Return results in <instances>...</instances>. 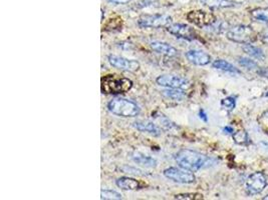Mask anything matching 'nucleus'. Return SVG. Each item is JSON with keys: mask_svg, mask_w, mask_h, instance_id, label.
<instances>
[{"mask_svg": "<svg viewBox=\"0 0 268 200\" xmlns=\"http://www.w3.org/2000/svg\"><path fill=\"white\" fill-rule=\"evenodd\" d=\"M175 160L180 167L192 172L209 167L214 162L213 158L191 149H182L177 152L175 155Z\"/></svg>", "mask_w": 268, "mask_h": 200, "instance_id": "1", "label": "nucleus"}, {"mask_svg": "<svg viewBox=\"0 0 268 200\" xmlns=\"http://www.w3.org/2000/svg\"><path fill=\"white\" fill-rule=\"evenodd\" d=\"M133 88V81L129 78L108 74L101 79V90L104 94L118 95L129 92Z\"/></svg>", "mask_w": 268, "mask_h": 200, "instance_id": "2", "label": "nucleus"}, {"mask_svg": "<svg viewBox=\"0 0 268 200\" xmlns=\"http://www.w3.org/2000/svg\"><path fill=\"white\" fill-rule=\"evenodd\" d=\"M108 109L113 115L119 117H136L140 114L141 108L136 103L130 99L126 98H113L108 103Z\"/></svg>", "mask_w": 268, "mask_h": 200, "instance_id": "3", "label": "nucleus"}, {"mask_svg": "<svg viewBox=\"0 0 268 200\" xmlns=\"http://www.w3.org/2000/svg\"><path fill=\"white\" fill-rule=\"evenodd\" d=\"M226 36L231 41L241 44H250L256 38L254 30L250 26L246 25H236L231 27L227 31Z\"/></svg>", "mask_w": 268, "mask_h": 200, "instance_id": "4", "label": "nucleus"}, {"mask_svg": "<svg viewBox=\"0 0 268 200\" xmlns=\"http://www.w3.org/2000/svg\"><path fill=\"white\" fill-rule=\"evenodd\" d=\"M163 174L166 178L172 181L182 183V184H191L196 181V176L190 170H187L182 167H169L163 171Z\"/></svg>", "mask_w": 268, "mask_h": 200, "instance_id": "5", "label": "nucleus"}, {"mask_svg": "<svg viewBox=\"0 0 268 200\" xmlns=\"http://www.w3.org/2000/svg\"><path fill=\"white\" fill-rule=\"evenodd\" d=\"M156 82L162 87L181 90H187L191 86V83L188 79L173 74H162L157 77Z\"/></svg>", "mask_w": 268, "mask_h": 200, "instance_id": "6", "label": "nucleus"}, {"mask_svg": "<svg viewBox=\"0 0 268 200\" xmlns=\"http://www.w3.org/2000/svg\"><path fill=\"white\" fill-rule=\"evenodd\" d=\"M172 24V18L165 14L145 15L138 20V26L141 28H162Z\"/></svg>", "mask_w": 268, "mask_h": 200, "instance_id": "7", "label": "nucleus"}, {"mask_svg": "<svg viewBox=\"0 0 268 200\" xmlns=\"http://www.w3.org/2000/svg\"><path fill=\"white\" fill-rule=\"evenodd\" d=\"M108 59L110 64L114 68L129 72H136L140 69V63L135 59H128L118 55H109Z\"/></svg>", "mask_w": 268, "mask_h": 200, "instance_id": "8", "label": "nucleus"}, {"mask_svg": "<svg viewBox=\"0 0 268 200\" xmlns=\"http://www.w3.org/2000/svg\"><path fill=\"white\" fill-rule=\"evenodd\" d=\"M267 185V179L262 172H255L246 180V190L248 194L256 195L264 190Z\"/></svg>", "mask_w": 268, "mask_h": 200, "instance_id": "9", "label": "nucleus"}, {"mask_svg": "<svg viewBox=\"0 0 268 200\" xmlns=\"http://www.w3.org/2000/svg\"><path fill=\"white\" fill-rule=\"evenodd\" d=\"M187 19L191 23H193L199 27L210 26L216 22V18L212 13H209L203 10L190 11L187 14Z\"/></svg>", "mask_w": 268, "mask_h": 200, "instance_id": "10", "label": "nucleus"}, {"mask_svg": "<svg viewBox=\"0 0 268 200\" xmlns=\"http://www.w3.org/2000/svg\"><path fill=\"white\" fill-rule=\"evenodd\" d=\"M167 30L169 33L173 34L177 38L186 39V40H193L196 38L195 31L187 24H183V23L171 24L167 27Z\"/></svg>", "mask_w": 268, "mask_h": 200, "instance_id": "11", "label": "nucleus"}, {"mask_svg": "<svg viewBox=\"0 0 268 200\" xmlns=\"http://www.w3.org/2000/svg\"><path fill=\"white\" fill-rule=\"evenodd\" d=\"M186 58L188 61L197 66H204L211 62V56L203 50L191 49L186 52Z\"/></svg>", "mask_w": 268, "mask_h": 200, "instance_id": "12", "label": "nucleus"}, {"mask_svg": "<svg viewBox=\"0 0 268 200\" xmlns=\"http://www.w3.org/2000/svg\"><path fill=\"white\" fill-rule=\"evenodd\" d=\"M133 126L140 132L148 133L153 136H160L162 133L161 128L154 122L149 121V120H138V121L134 122Z\"/></svg>", "mask_w": 268, "mask_h": 200, "instance_id": "13", "label": "nucleus"}, {"mask_svg": "<svg viewBox=\"0 0 268 200\" xmlns=\"http://www.w3.org/2000/svg\"><path fill=\"white\" fill-rule=\"evenodd\" d=\"M151 48L154 50L155 52L165 55V56H169V57H173L176 56L178 54V50L173 47L172 45H170L167 42H163V41H152L150 43Z\"/></svg>", "mask_w": 268, "mask_h": 200, "instance_id": "14", "label": "nucleus"}, {"mask_svg": "<svg viewBox=\"0 0 268 200\" xmlns=\"http://www.w3.org/2000/svg\"><path fill=\"white\" fill-rule=\"evenodd\" d=\"M133 161L147 168H155L157 166V160L151 156L145 155L141 152H134L132 154Z\"/></svg>", "mask_w": 268, "mask_h": 200, "instance_id": "15", "label": "nucleus"}, {"mask_svg": "<svg viewBox=\"0 0 268 200\" xmlns=\"http://www.w3.org/2000/svg\"><path fill=\"white\" fill-rule=\"evenodd\" d=\"M116 184L119 188L124 190H138L142 188V183L139 180L132 177H121L116 180Z\"/></svg>", "mask_w": 268, "mask_h": 200, "instance_id": "16", "label": "nucleus"}, {"mask_svg": "<svg viewBox=\"0 0 268 200\" xmlns=\"http://www.w3.org/2000/svg\"><path fill=\"white\" fill-rule=\"evenodd\" d=\"M212 66L215 69L222 70V71L229 72V73H234V74L240 73V71L234 65H232L231 63H229L228 61H226V60H223V59L215 60V61L212 63Z\"/></svg>", "mask_w": 268, "mask_h": 200, "instance_id": "17", "label": "nucleus"}, {"mask_svg": "<svg viewBox=\"0 0 268 200\" xmlns=\"http://www.w3.org/2000/svg\"><path fill=\"white\" fill-rule=\"evenodd\" d=\"M199 1L210 8H226L234 6V2L230 0H199Z\"/></svg>", "mask_w": 268, "mask_h": 200, "instance_id": "18", "label": "nucleus"}, {"mask_svg": "<svg viewBox=\"0 0 268 200\" xmlns=\"http://www.w3.org/2000/svg\"><path fill=\"white\" fill-rule=\"evenodd\" d=\"M184 91L185 90H181V89L168 88L162 91V95L168 99L174 100V101H183V100L186 98V94Z\"/></svg>", "mask_w": 268, "mask_h": 200, "instance_id": "19", "label": "nucleus"}, {"mask_svg": "<svg viewBox=\"0 0 268 200\" xmlns=\"http://www.w3.org/2000/svg\"><path fill=\"white\" fill-rule=\"evenodd\" d=\"M243 50L248 55L253 57V58H256L258 60H264L265 59V55H264V52L262 51V49L251 45V43L250 44H245L243 46Z\"/></svg>", "mask_w": 268, "mask_h": 200, "instance_id": "20", "label": "nucleus"}, {"mask_svg": "<svg viewBox=\"0 0 268 200\" xmlns=\"http://www.w3.org/2000/svg\"><path fill=\"white\" fill-rule=\"evenodd\" d=\"M251 16L258 20V21H262L265 23H268V9L267 8H256L253 9L250 12Z\"/></svg>", "mask_w": 268, "mask_h": 200, "instance_id": "21", "label": "nucleus"}, {"mask_svg": "<svg viewBox=\"0 0 268 200\" xmlns=\"http://www.w3.org/2000/svg\"><path fill=\"white\" fill-rule=\"evenodd\" d=\"M101 198L106 200H119V199H123V196L121 193L114 190L103 189L101 191Z\"/></svg>", "mask_w": 268, "mask_h": 200, "instance_id": "22", "label": "nucleus"}, {"mask_svg": "<svg viewBox=\"0 0 268 200\" xmlns=\"http://www.w3.org/2000/svg\"><path fill=\"white\" fill-rule=\"evenodd\" d=\"M238 62L241 66H243L244 68L248 69V70H253L255 68H257V63L254 61V60L252 59H249V58H245V57H240Z\"/></svg>", "mask_w": 268, "mask_h": 200, "instance_id": "23", "label": "nucleus"}, {"mask_svg": "<svg viewBox=\"0 0 268 200\" xmlns=\"http://www.w3.org/2000/svg\"><path fill=\"white\" fill-rule=\"evenodd\" d=\"M221 105L227 111H232L235 108V106H236V100L232 96L226 97V98H224L222 100V101H221Z\"/></svg>", "mask_w": 268, "mask_h": 200, "instance_id": "24", "label": "nucleus"}, {"mask_svg": "<svg viewBox=\"0 0 268 200\" xmlns=\"http://www.w3.org/2000/svg\"><path fill=\"white\" fill-rule=\"evenodd\" d=\"M234 141L238 144H247L248 143V135L244 130L237 131L233 134Z\"/></svg>", "mask_w": 268, "mask_h": 200, "instance_id": "25", "label": "nucleus"}, {"mask_svg": "<svg viewBox=\"0 0 268 200\" xmlns=\"http://www.w3.org/2000/svg\"><path fill=\"white\" fill-rule=\"evenodd\" d=\"M175 198L176 199H202L203 196L195 193H185V194L175 195Z\"/></svg>", "mask_w": 268, "mask_h": 200, "instance_id": "26", "label": "nucleus"}, {"mask_svg": "<svg viewBox=\"0 0 268 200\" xmlns=\"http://www.w3.org/2000/svg\"><path fill=\"white\" fill-rule=\"evenodd\" d=\"M107 1L111 4H116V5H124L129 3L131 0H107Z\"/></svg>", "mask_w": 268, "mask_h": 200, "instance_id": "27", "label": "nucleus"}, {"mask_svg": "<svg viewBox=\"0 0 268 200\" xmlns=\"http://www.w3.org/2000/svg\"><path fill=\"white\" fill-rule=\"evenodd\" d=\"M257 73H258L260 76L264 77V78H268V67L259 68L258 71H257Z\"/></svg>", "mask_w": 268, "mask_h": 200, "instance_id": "28", "label": "nucleus"}, {"mask_svg": "<svg viewBox=\"0 0 268 200\" xmlns=\"http://www.w3.org/2000/svg\"><path fill=\"white\" fill-rule=\"evenodd\" d=\"M199 117L202 119V120H204V121L205 122H207L208 121V117H207V114L205 113V111L203 110V109H201L200 111H199Z\"/></svg>", "mask_w": 268, "mask_h": 200, "instance_id": "29", "label": "nucleus"}, {"mask_svg": "<svg viewBox=\"0 0 268 200\" xmlns=\"http://www.w3.org/2000/svg\"><path fill=\"white\" fill-rule=\"evenodd\" d=\"M223 131L225 133H229V134H233L234 133V129L231 126H226L223 128Z\"/></svg>", "mask_w": 268, "mask_h": 200, "instance_id": "30", "label": "nucleus"}, {"mask_svg": "<svg viewBox=\"0 0 268 200\" xmlns=\"http://www.w3.org/2000/svg\"><path fill=\"white\" fill-rule=\"evenodd\" d=\"M263 41H264V42H266V43L268 44V33H267V34L263 37Z\"/></svg>", "mask_w": 268, "mask_h": 200, "instance_id": "31", "label": "nucleus"}, {"mask_svg": "<svg viewBox=\"0 0 268 200\" xmlns=\"http://www.w3.org/2000/svg\"><path fill=\"white\" fill-rule=\"evenodd\" d=\"M263 199H264V200H268V195H266V196H265V197H264Z\"/></svg>", "mask_w": 268, "mask_h": 200, "instance_id": "32", "label": "nucleus"}]
</instances>
